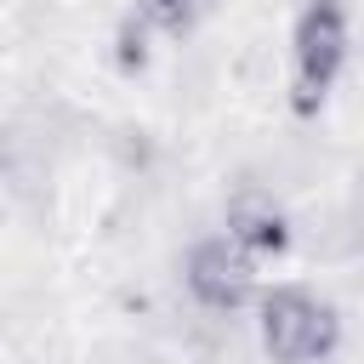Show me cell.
<instances>
[{"label": "cell", "mask_w": 364, "mask_h": 364, "mask_svg": "<svg viewBox=\"0 0 364 364\" xmlns=\"http://www.w3.org/2000/svg\"><path fill=\"white\" fill-rule=\"evenodd\" d=\"M222 239L233 250H245L250 262H262V256H284L290 250V222L267 193H239L228 205V233Z\"/></svg>", "instance_id": "cell-4"}, {"label": "cell", "mask_w": 364, "mask_h": 364, "mask_svg": "<svg viewBox=\"0 0 364 364\" xmlns=\"http://www.w3.org/2000/svg\"><path fill=\"white\" fill-rule=\"evenodd\" d=\"M256 336L273 364H324L341 341V318L324 296L301 284H273L256 296Z\"/></svg>", "instance_id": "cell-1"}, {"label": "cell", "mask_w": 364, "mask_h": 364, "mask_svg": "<svg viewBox=\"0 0 364 364\" xmlns=\"http://www.w3.org/2000/svg\"><path fill=\"white\" fill-rule=\"evenodd\" d=\"M205 0H136V23L142 28H159V34H188L199 23Z\"/></svg>", "instance_id": "cell-5"}, {"label": "cell", "mask_w": 364, "mask_h": 364, "mask_svg": "<svg viewBox=\"0 0 364 364\" xmlns=\"http://www.w3.org/2000/svg\"><path fill=\"white\" fill-rule=\"evenodd\" d=\"M182 284H188V296H193L210 318H233V313L256 296V262L216 233V239H199V245L188 250Z\"/></svg>", "instance_id": "cell-3"}, {"label": "cell", "mask_w": 364, "mask_h": 364, "mask_svg": "<svg viewBox=\"0 0 364 364\" xmlns=\"http://www.w3.org/2000/svg\"><path fill=\"white\" fill-rule=\"evenodd\" d=\"M347 46H353V28H347V6L341 0H307L296 11V28H290V102L296 114H318L324 97L336 91L341 68H347Z\"/></svg>", "instance_id": "cell-2"}]
</instances>
